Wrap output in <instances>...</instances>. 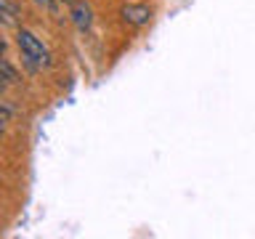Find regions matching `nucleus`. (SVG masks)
<instances>
[{"instance_id":"1","label":"nucleus","mask_w":255,"mask_h":239,"mask_svg":"<svg viewBox=\"0 0 255 239\" xmlns=\"http://www.w3.org/2000/svg\"><path fill=\"white\" fill-rule=\"evenodd\" d=\"M13 40H16V48H19V53H21V64L29 72L48 69L53 64V56H51V51H48V45L35 35V32L19 27L16 35H13Z\"/></svg>"},{"instance_id":"6","label":"nucleus","mask_w":255,"mask_h":239,"mask_svg":"<svg viewBox=\"0 0 255 239\" xmlns=\"http://www.w3.org/2000/svg\"><path fill=\"white\" fill-rule=\"evenodd\" d=\"M11 115H13L11 101H3V125H11Z\"/></svg>"},{"instance_id":"8","label":"nucleus","mask_w":255,"mask_h":239,"mask_svg":"<svg viewBox=\"0 0 255 239\" xmlns=\"http://www.w3.org/2000/svg\"><path fill=\"white\" fill-rule=\"evenodd\" d=\"M64 3H69V5H72V3H77V0H64Z\"/></svg>"},{"instance_id":"2","label":"nucleus","mask_w":255,"mask_h":239,"mask_svg":"<svg viewBox=\"0 0 255 239\" xmlns=\"http://www.w3.org/2000/svg\"><path fill=\"white\" fill-rule=\"evenodd\" d=\"M120 16H123V21L130 24V27H143V24L151 21V8L143 5V3H130L120 11Z\"/></svg>"},{"instance_id":"3","label":"nucleus","mask_w":255,"mask_h":239,"mask_svg":"<svg viewBox=\"0 0 255 239\" xmlns=\"http://www.w3.org/2000/svg\"><path fill=\"white\" fill-rule=\"evenodd\" d=\"M69 19L80 32H88L93 27V8L88 5L85 0H77V3H72V8H69Z\"/></svg>"},{"instance_id":"5","label":"nucleus","mask_w":255,"mask_h":239,"mask_svg":"<svg viewBox=\"0 0 255 239\" xmlns=\"http://www.w3.org/2000/svg\"><path fill=\"white\" fill-rule=\"evenodd\" d=\"M19 80H21V72H16L13 61L5 56V59H3V85H5V88H13Z\"/></svg>"},{"instance_id":"7","label":"nucleus","mask_w":255,"mask_h":239,"mask_svg":"<svg viewBox=\"0 0 255 239\" xmlns=\"http://www.w3.org/2000/svg\"><path fill=\"white\" fill-rule=\"evenodd\" d=\"M32 3L40 5V8H45V11H56V8H59V5H56V0H32Z\"/></svg>"},{"instance_id":"4","label":"nucleus","mask_w":255,"mask_h":239,"mask_svg":"<svg viewBox=\"0 0 255 239\" xmlns=\"http://www.w3.org/2000/svg\"><path fill=\"white\" fill-rule=\"evenodd\" d=\"M0 16L5 27H21V5H16L13 0H0Z\"/></svg>"}]
</instances>
